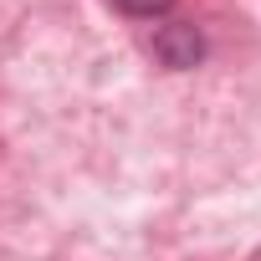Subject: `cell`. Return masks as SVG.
Here are the masks:
<instances>
[{
	"label": "cell",
	"instance_id": "cell-1",
	"mask_svg": "<svg viewBox=\"0 0 261 261\" xmlns=\"http://www.w3.org/2000/svg\"><path fill=\"white\" fill-rule=\"evenodd\" d=\"M154 57H159V67H169V72H190V67H200L205 41H200V31H195L190 21H169V26L154 31Z\"/></svg>",
	"mask_w": 261,
	"mask_h": 261
},
{
	"label": "cell",
	"instance_id": "cell-2",
	"mask_svg": "<svg viewBox=\"0 0 261 261\" xmlns=\"http://www.w3.org/2000/svg\"><path fill=\"white\" fill-rule=\"evenodd\" d=\"M174 6V0H118V11L123 16H139V21H154V16H164Z\"/></svg>",
	"mask_w": 261,
	"mask_h": 261
}]
</instances>
